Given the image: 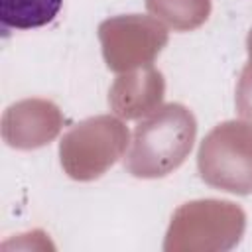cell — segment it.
I'll return each mask as SVG.
<instances>
[{
  "mask_svg": "<svg viewBox=\"0 0 252 252\" xmlns=\"http://www.w3.org/2000/svg\"><path fill=\"white\" fill-rule=\"evenodd\" d=\"M63 0H0L2 30H35L55 20Z\"/></svg>",
  "mask_w": 252,
  "mask_h": 252,
  "instance_id": "cell-1",
  "label": "cell"
}]
</instances>
